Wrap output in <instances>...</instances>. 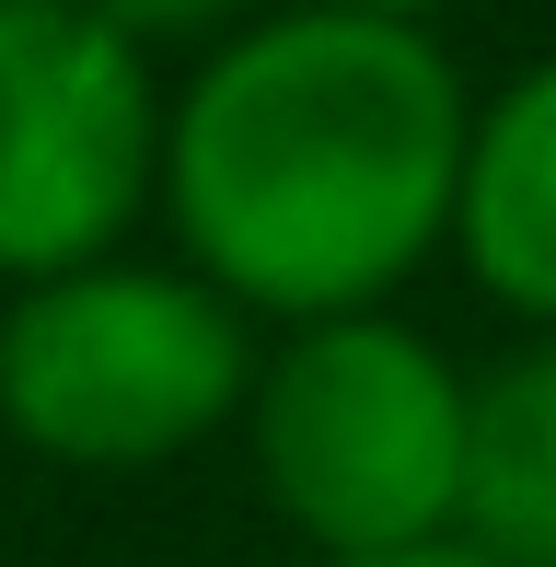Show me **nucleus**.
I'll list each match as a JSON object with an SVG mask.
<instances>
[{
    "label": "nucleus",
    "mask_w": 556,
    "mask_h": 567,
    "mask_svg": "<svg viewBox=\"0 0 556 567\" xmlns=\"http://www.w3.org/2000/svg\"><path fill=\"white\" fill-rule=\"evenodd\" d=\"M475 93L429 23L256 12L163 105V220L244 324L383 313L452 244Z\"/></svg>",
    "instance_id": "1"
},
{
    "label": "nucleus",
    "mask_w": 556,
    "mask_h": 567,
    "mask_svg": "<svg viewBox=\"0 0 556 567\" xmlns=\"http://www.w3.org/2000/svg\"><path fill=\"white\" fill-rule=\"evenodd\" d=\"M464 417L475 382L406 313H325L278 324L244 394L256 498L325 567L418 556L464 533Z\"/></svg>",
    "instance_id": "2"
},
{
    "label": "nucleus",
    "mask_w": 556,
    "mask_h": 567,
    "mask_svg": "<svg viewBox=\"0 0 556 567\" xmlns=\"http://www.w3.org/2000/svg\"><path fill=\"white\" fill-rule=\"evenodd\" d=\"M256 359V324L197 267L105 255L0 301V429L59 475H151L244 429Z\"/></svg>",
    "instance_id": "3"
},
{
    "label": "nucleus",
    "mask_w": 556,
    "mask_h": 567,
    "mask_svg": "<svg viewBox=\"0 0 556 567\" xmlns=\"http://www.w3.org/2000/svg\"><path fill=\"white\" fill-rule=\"evenodd\" d=\"M163 105L93 0H0V290L105 267L163 209Z\"/></svg>",
    "instance_id": "4"
},
{
    "label": "nucleus",
    "mask_w": 556,
    "mask_h": 567,
    "mask_svg": "<svg viewBox=\"0 0 556 567\" xmlns=\"http://www.w3.org/2000/svg\"><path fill=\"white\" fill-rule=\"evenodd\" d=\"M452 255L498 313L556 337V59L498 82L464 140V197H452Z\"/></svg>",
    "instance_id": "5"
},
{
    "label": "nucleus",
    "mask_w": 556,
    "mask_h": 567,
    "mask_svg": "<svg viewBox=\"0 0 556 567\" xmlns=\"http://www.w3.org/2000/svg\"><path fill=\"white\" fill-rule=\"evenodd\" d=\"M498 567H556V337L475 371L464 417V533Z\"/></svg>",
    "instance_id": "6"
},
{
    "label": "nucleus",
    "mask_w": 556,
    "mask_h": 567,
    "mask_svg": "<svg viewBox=\"0 0 556 567\" xmlns=\"http://www.w3.org/2000/svg\"><path fill=\"white\" fill-rule=\"evenodd\" d=\"M93 12H105L140 59H151V47H197V59H209L220 35H244V23L267 12V0H93Z\"/></svg>",
    "instance_id": "7"
},
{
    "label": "nucleus",
    "mask_w": 556,
    "mask_h": 567,
    "mask_svg": "<svg viewBox=\"0 0 556 567\" xmlns=\"http://www.w3.org/2000/svg\"><path fill=\"white\" fill-rule=\"evenodd\" d=\"M325 12H371V23H429L441 0H325Z\"/></svg>",
    "instance_id": "8"
},
{
    "label": "nucleus",
    "mask_w": 556,
    "mask_h": 567,
    "mask_svg": "<svg viewBox=\"0 0 556 567\" xmlns=\"http://www.w3.org/2000/svg\"><path fill=\"white\" fill-rule=\"evenodd\" d=\"M371 567H498V556H475V545H418V556H371Z\"/></svg>",
    "instance_id": "9"
}]
</instances>
